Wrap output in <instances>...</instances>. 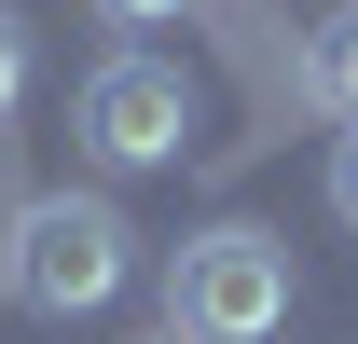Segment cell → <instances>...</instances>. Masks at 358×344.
Returning <instances> with one entry per match:
<instances>
[{
    "label": "cell",
    "instance_id": "5b68a950",
    "mask_svg": "<svg viewBox=\"0 0 358 344\" xmlns=\"http://www.w3.org/2000/svg\"><path fill=\"white\" fill-rule=\"evenodd\" d=\"M331 220H345V234H358V124L331 138Z\"/></svg>",
    "mask_w": 358,
    "mask_h": 344
},
{
    "label": "cell",
    "instance_id": "ba28073f",
    "mask_svg": "<svg viewBox=\"0 0 358 344\" xmlns=\"http://www.w3.org/2000/svg\"><path fill=\"white\" fill-rule=\"evenodd\" d=\"M166 344H179V331H166Z\"/></svg>",
    "mask_w": 358,
    "mask_h": 344
},
{
    "label": "cell",
    "instance_id": "277c9868",
    "mask_svg": "<svg viewBox=\"0 0 358 344\" xmlns=\"http://www.w3.org/2000/svg\"><path fill=\"white\" fill-rule=\"evenodd\" d=\"M303 96L331 110V124H358V0H331L303 28Z\"/></svg>",
    "mask_w": 358,
    "mask_h": 344
},
{
    "label": "cell",
    "instance_id": "3957f363",
    "mask_svg": "<svg viewBox=\"0 0 358 344\" xmlns=\"http://www.w3.org/2000/svg\"><path fill=\"white\" fill-rule=\"evenodd\" d=\"M179 138H193V83H179L166 55H110L83 83V152L110 179H138V166H179Z\"/></svg>",
    "mask_w": 358,
    "mask_h": 344
},
{
    "label": "cell",
    "instance_id": "6da1fadb",
    "mask_svg": "<svg viewBox=\"0 0 358 344\" xmlns=\"http://www.w3.org/2000/svg\"><path fill=\"white\" fill-rule=\"evenodd\" d=\"M166 331L179 344H275L289 331V248L248 234V220L193 234V248L166 261Z\"/></svg>",
    "mask_w": 358,
    "mask_h": 344
},
{
    "label": "cell",
    "instance_id": "52a82bcc",
    "mask_svg": "<svg viewBox=\"0 0 358 344\" xmlns=\"http://www.w3.org/2000/svg\"><path fill=\"white\" fill-rule=\"evenodd\" d=\"M83 14H110V28H166V14H193V0H83Z\"/></svg>",
    "mask_w": 358,
    "mask_h": 344
},
{
    "label": "cell",
    "instance_id": "7a4b0ae2",
    "mask_svg": "<svg viewBox=\"0 0 358 344\" xmlns=\"http://www.w3.org/2000/svg\"><path fill=\"white\" fill-rule=\"evenodd\" d=\"M124 275H138V234H124L110 193H42L14 220V303L28 317H96Z\"/></svg>",
    "mask_w": 358,
    "mask_h": 344
},
{
    "label": "cell",
    "instance_id": "8992f818",
    "mask_svg": "<svg viewBox=\"0 0 358 344\" xmlns=\"http://www.w3.org/2000/svg\"><path fill=\"white\" fill-rule=\"evenodd\" d=\"M14 96H28V28L0 14V124H14Z\"/></svg>",
    "mask_w": 358,
    "mask_h": 344
}]
</instances>
